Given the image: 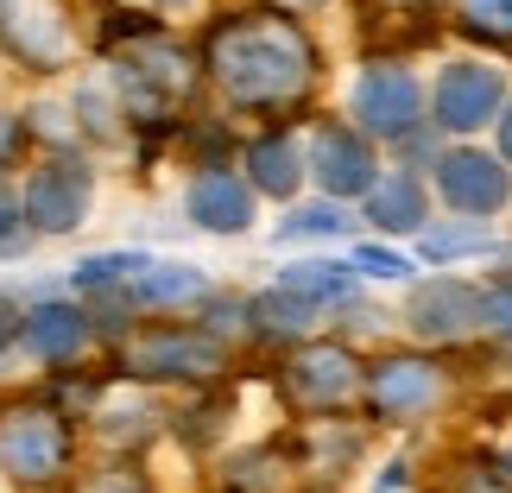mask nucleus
<instances>
[{"label":"nucleus","instance_id":"20e7f679","mask_svg":"<svg viewBox=\"0 0 512 493\" xmlns=\"http://www.w3.org/2000/svg\"><path fill=\"white\" fill-rule=\"evenodd\" d=\"M348 108H354V121H361L367 140H418L424 95H418V83H411L399 64H373V70H361Z\"/></svg>","mask_w":512,"mask_h":493},{"label":"nucleus","instance_id":"a211bd4d","mask_svg":"<svg viewBox=\"0 0 512 493\" xmlns=\"http://www.w3.org/2000/svg\"><path fill=\"white\" fill-rule=\"evenodd\" d=\"M310 317H317V304L291 298V291H260V298L247 304V323L253 335H266V342H291V335H304Z\"/></svg>","mask_w":512,"mask_h":493},{"label":"nucleus","instance_id":"9b49d317","mask_svg":"<svg viewBox=\"0 0 512 493\" xmlns=\"http://www.w3.org/2000/svg\"><path fill=\"white\" fill-rule=\"evenodd\" d=\"M354 380H361V367H354V354H348V348H336V342L304 348L298 361H291V373H285V386L298 392L304 405H317V411L342 405L348 392H354Z\"/></svg>","mask_w":512,"mask_h":493},{"label":"nucleus","instance_id":"f257e3e1","mask_svg":"<svg viewBox=\"0 0 512 493\" xmlns=\"http://www.w3.org/2000/svg\"><path fill=\"white\" fill-rule=\"evenodd\" d=\"M209 76L234 108H285L317 83V45L298 19L241 13L209 38Z\"/></svg>","mask_w":512,"mask_h":493},{"label":"nucleus","instance_id":"f8f14e48","mask_svg":"<svg viewBox=\"0 0 512 493\" xmlns=\"http://www.w3.org/2000/svg\"><path fill=\"white\" fill-rule=\"evenodd\" d=\"M317 177H323L329 196H367L373 190V146H367V133L329 121L317 133Z\"/></svg>","mask_w":512,"mask_h":493},{"label":"nucleus","instance_id":"0eeeda50","mask_svg":"<svg viewBox=\"0 0 512 493\" xmlns=\"http://www.w3.org/2000/svg\"><path fill=\"white\" fill-rule=\"evenodd\" d=\"M500 102H506V83H500V70H487V64H449V70L437 76V89H430L437 127H449V133L487 127Z\"/></svg>","mask_w":512,"mask_h":493},{"label":"nucleus","instance_id":"7ed1b4c3","mask_svg":"<svg viewBox=\"0 0 512 493\" xmlns=\"http://www.w3.org/2000/svg\"><path fill=\"white\" fill-rule=\"evenodd\" d=\"M184 89H190V64H184V51H177L171 38L146 32L140 45H127V57H121V102L133 114H171L177 102H184Z\"/></svg>","mask_w":512,"mask_h":493},{"label":"nucleus","instance_id":"a878e982","mask_svg":"<svg viewBox=\"0 0 512 493\" xmlns=\"http://www.w3.org/2000/svg\"><path fill=\"white\" fill-rule=\"evenodd\" d=\"M19 222H26V196L0 184V247H19Z\"/></svg>","mask_w":512,"mask_h":493},{"label":"nucleus","instance_id":"dca6fc26","mask_svg":"<svg viewBox=\"0 0 512 493\" xmlns=\"http://www.w3.org/2000/svg\"><path fill=\"white\" fill-rule=\"evenodd\" d=\"M247 171H253V190H266V196H291V190H298V177H304L298 140H291V133H266V140H253Z\"/></svg>","mask_w":512,"mask_h":493},{"label":"nucleus","instance_id":"1a4fd4ad","mask_svg":"<svg viewBox=\"0 0 512 493\" xmlns=\"http://www.w3.org/2000/svg\"><path fill=\"white\" fill-rule=\"evenodd\" d=\"M437 190H443V203L462 209V215H494V209H506L512 177H506L500 159L462 146V152H443L437 159Z\"/></svg>","mask_w":512,"mask_h":493},{"label":"nucleus","instance_id":"b1692460","mask_svg":"<svg viewBox=\"0 0 512 493\" xmlns=\"http://www.w3.org/2000/svg\"><path fill=\"white\" fill-rule=\"evenodd\" d=\"M494 241H487L481 228H462V234H424V260H462V253H487Z\"/></svg>","mask_w":512,"mask_h":493},{"label":"nucleus","instance_id":"ddd939ff","mask_svg":"<svg viewBox=\"0 0 512 493\" xmlns=\"http://www.w3.org/2000/svg\"><path fill=\"white\" fill-rule=\"evenodd\" d=\"M184 209H190V222L209 228V234H241V228L253 222V190H247L234 171H203V177L190 184Z\"/></svg>","mask_w":512,"mask_h":493},{"label":"nucleus","instance_id":"2eb2a0df","mask_svg":"<svg viewBox=\"0 0 512 493\" xmlns=\"http://www.w3.org/2000/svg\"><path fill=\"white\" fill-rule=\"evenodd\" d=\"M367 222H380L392 234H411L424 228V184L411 171H386L380 184L367 190Z\"/></svg>","mask_w":512,"mask_h":493},{"label":"nucleus","instance_id":"bb28decb","mask_svg":"<svg viewBox=\"0 0 512 493\" xmlns=\"http://www.w3.org/2000/svg\"><path fill=\"white\" fill-rule=\"evenodd\" d=\"M7 342H26V304L0 291V348H7Z\"/></svg>","mask_w":512,"mask_h":493},{"label":"nucleus","instance_id":"4468645a","mask_svg":"<svg viewBox=\"0 0 512 493\" xmlns=\"http://www.w3.org/2000/svg\"><path fill=\"white\" fill-rule=\"evenodd\" d=\"M83 342H89V317L76 304L45 298V304L26 310V354L32 361H76Z\"/></svg>","mask_w":512,"mask_h":493},{"label":"nucleus","instance_id":"423d86ee","mask_svg":"<svg viewBox=\"0 0 512 493\" xmlns=\"http://www.w3.org/2000/svg\"><path fill=\"white\" fill-rule=\"evenodd\" d=\"M443 373L424 361V354H386V361L367 367V411L373 418H418V411L437 405Z\"/></svg>","mask_w":512,"mask_h":493},{"label":"nucleus","instance_id":"412c9836","mask_svg":"<svg viewBox=\"0 0 512 493\" xmlns=\"http://www.w3.org/2000/svg\"><path fill=\"white\" fill-rule=\"evenodd\" d=\"M348 228V215L336 203H310L298 209L291 222H279V241H329V234H342Z\"/></svg>","mask_w":512,"mask_h":493},{"label":"nucleus","instance_id":"c756f323","mask_svg":"<svg viewBox=\"0 0 512 493\" xmlns=\"http://www.w3.org/2000/svg\"><path fill=\"white\" fill-rule=\"evenodd\" d=\"M500 152L512 159V108H506V121H500Z\"/></svg>","mask_w":512,"mask_h":493},{"label":"nucleus","instance_id":"aec40b11","mask_svg":"<svg viewBox=\"0 0 512 493\" xmlns=\"http://www.w3.org/2000/svg\"><path fill=\"white\" fill-rule=\"evenodd\" d=\"M152 266V253H140V247H121V253H95V260H83L70 272V285L76 291H114V285H127V272L140 279V272Z\"/></svg>","mask_w":512,"mask_h":493},{"label":"nucleus","instance_id":"5701e85b","mask_svg":"<svg viewBox=\"0 0 512 493\" xmlns=\"http://www.w3.org/2000/svg\"><path fill=\"white\" fill-rule=\"evenodd\" d=\"M481 329H494V335H506V342H512V272L481 291Z\"/></svg>","mask_w":512,"mask_h":493},{"label":"nucleus","instance_id":"4be33fe9","mask_svg":"<svg viewBox=\"0 0 512 493\" xmlns=\"http://www.w3.org/2000/svg\"><path fill=\"white\" fill-rule=\"evenodd\" d=\"M462 32L475 38H512V0H462Z\"/></svg>","mask_w":512,"mask_h":493},{"label":"nucleus","instance_id":"c85d7f7f","mask_svg":"<svg viewBox=\"0 0 512 493\" xmlns=\"http://www.w3.org/2000/svg\"><path fill=\"white\" fill-rule=\"evenodd\" d=\"M462 493H512V468H487V475L475 468V475L462 481Z\"/></svg>","mask_w":512,"mask_h":493},{"label":"nucleus","instance_id":"393cba45","mask_svg":"<svg viewBox=\"0 0 512 493\" xmlns=\"http://www.w3.org/2000/svg\"><path fill=\"white\" fill-rule=\"evenodd\" d=\"M354 266L373 272V279H405V272H411L405 253H386V247H361V253H354Z\"/></svg>","mask_w":512,"mask_h":493},{"label":"nucleus","instance_id":"6e6552de","mask_svg":"<svg viewBox=\"0 0 512 493\" xmlns=\"http://www.w3.org/2000/svg\"><path fill=\"white\" fill-rule=\"evenodd\" d=\"M89 215V171L70 159H51L26 177V222L38 234H70Z\"/></svg>","mask_w":512,"mask_h":493},{"label":"nucleus","instance_id":"9d476101","mask_svg":"<svg viewBox=\"0 0 512 493\" xmlns=\"http://www.w3.org/2000/svg\"><path fill=\"white\" fill-rule=\"evenodd\" d=\"M411 335H424V342H456V335L481 329V291L462 285V279H430L411 291V310H405Z\"/></svg>","mask_w":512,"mask_h":493},{"label":"nucleus","instance_id":"6ab92c4d","mask_svg":"<svg viewBox=\"0 0 512 493\" xmlns=\"http://www.w3.org/2000/svg\"><path fill=\"white\" fill-rule=\"evenodd\" d=\"M196 298H203V272L196 266H146L140 279H133V304L171 310V304H196Z\"/></svg>","mask_w":512,"mask_h":493},{"label":"nucleus","instance_id":"cd10ccee","mask_svg":"<svg viewBox=\"0 0 512 493\" xmlns=\"http://www.w3.org/2000/svg\"><path fill=\"white\" fill-rule=\"evenodd\" d=\"M83 493H146V487H140V475H127V468H108V475H95Z\"/></svg>","mask_w":512,"mask_h":493},{"label":"nucleus","instance_id":"f03ea898","mask_svg":"<svg viewBox=\"0 0 512 493\" xmlns=\"http://www.w3.org/2000/svg\"><path fill=\"white\" fill-rule=\"evenodd\" d=\"M70 456V437H64V418L38 405H13L0 411V475L19 481V487H45Z\"/></svg>","mask_w":512,"mask_h":493},{"label":"nucleus","instance_id":"f3484780","mask_svg":"<svg viewBox=\"0 0 512 493\" xmlns=\"http://www.w3.org/2000/svg\"><path fill=\"white\" fill-rule=\"evenodd\" d=\"M279 291H291V298H304V304H342V298H354V266H329V260L285 266Z\"/></svg>","mask_w":512,"mask_h":493},{"label":"nucleus","instance_id":"39448f33","mask_svg":"<svg viewBox=\"0 0 512 493\" xmlns=\"http://www.w3.org/2000/svg\"><path fill=\"white\" fill-rule=\"evenodd\" d=\"M127 367L140 380H209L222 367V348L196 329H146L140 342H127Z\"/></svg>","mask_w":512,"mask_h":493}]
</instances>
